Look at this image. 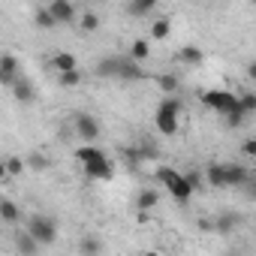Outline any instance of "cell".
Listing matches in <instances>:
<instances>
[{
  "mask_svg": "<svg viewBox=\"0 0 256 256\" xmlns=\"http://www.w3.org/2000/svg\"><path fill=\"white\" fill-rule=\"evenodd\" d=\"M154 126L160 136H175L178 126H181V102L178 96H166L160 100L157 112H154Z\"/></svg>",
  "mask_w": 256,
  "mask_h": 256,
  "instance_id": "obj_1",
  "label": "cell"
},
{
  "mask_svg": "<svg viewBox=\"0 0 256 256\" xmlns=\"http://www.w3.org/2000/svg\"><path fill=\"white\" fill-rule=\"evenodd\" d=\"M157 178H160V184L169 190V196H172L175 202H190V196L196 193V190L190 187L187 175L178 172V169H157Z\"/></svg>",
  "mask_w": 256,
  "mask_h": 256,
  "instance_id": "obj_2",
  "label": "cell"
},
{
  "mask_svg": "<svg viewBox=\"0 0 256 256\" xmlns=\"http://www.w3.org/2000/svg\"><path fill=\"white\" fill-rule=\"evenodd\" d=\"M28 232L40 241V247H52L58 241V223L48 214H30L28 217Z\"/></svg>",
  "mask_w": 256,
  "mask_h": 256,
  "instance_id": "obj_3",
  "label": "cell"
},
{
  "mask_svg": "<svg viewBox=\"0 0 256 256\" xmlns=\"http://www.w3.org/2000/svg\"><path fill=\"white\" fill-rule=\"evenodd\" d=\"M202 102H205L208 108H214L217 114H223V118L241 108V106H238V94L223 90V88H211V90H205V94H202Z\"/></svg>",
  "mask_w": 256,
  "mask_h": 256,
  "instance_id": "obj_4",
  "label": "cell"
},
{
  "mask_svg": "<svg viewBox=\"0 0 256 256\" xmlns=\"http://www.w3.org/2000/svg\"><path fill=\"white\" fill-rule=\"evenodd\" d=\"M72 130H76V136L82 139V142H88V145H94L96 139H100V120L90 114V112H72Z\"/></svg>",
  "mask_w": 256,
  "mask_h": 256,
  "instance_id": "obj_5",
  "label": "cell"
},
{
  "mask_svg": "<svg viewBox=\"0 0 256 256\" xmlns=\"http://www.w3.org/2000/svg\"><path fill=\"white\" fill-rule=\"evenodd\" d=\"M48 12H52V18L58 24H78V18H82L78 10H76V4H70V0H52Z\"/></svg>",
  "mask_w": 256,
  "mask_h": 256,
  "instance_id": "obj_6",
  "label": "cell"
},
{
  "mask_svg": "<svg viewBox=\"0 0 256 256\" xmlns=\"http://www.w3.org/2000/svg\"><path fill=\"white\" fill-rule=\"evenodd\" d=\"M48 66L58 72V76H66V72H78V60L72 52H58L48 58Z\"/></svg>",
  "mask_w": 256,
  "mask_h": 256,
  "instance_id": "obj_7",
  "label": "cell"
},
{
  "mask_svg": "<svg viewBox=\"0 0 256 256\" xmlns=\"http://www.w3.org/2000/svg\"><path fill=\"white\" fill-rule=\"evenodd\" d=\"M10 90H12V96H16V102H34L36 100V88H34V82L28 78V76H18L12 84H10Z\"/></svg>",
  "mask_w": 256,
  "mask_h": 256,
  "instance_id": "obj_8",
  "label": "cell"
},
{
  "mask_svg": "<svg viewBox=\"0 0 256 256\" xmlns=\"http://www.w3.org/2000/svg\"><path fill=\"white\" fill-rule=\"evenodd\" d=\"M18 76H24V72H22V66H18V58L6 52L4 58H0V82H4V84L10 88Z\"/></svg>",
  "mask_w": 256,
  "mask_h": 256,
  "instance_id": "obj_9",
  "label": "cell"
},
{
  "mask_svg": "<svg viewBox=\"0 0 256 256\" xmlns=\"http://www.w3.org/2000/svg\"><path fill=\"white\" fill-rule=\"evenodd\" d=\"M84 169V175L88 178H100V181H108L112 178V172H114V166H112V160L102 154V157H96L94 163H88V166H82Z\"/></svg>",
  "mask_w": 256,
  "mask_h": 256,
  "instance_id": "obj_10",
  "label": "cell"
},
{
  "mask_svg": "<svg viewBox=\"0 0 256 256\" xmlns=\"http://www.w3.org/2000/svg\"><path fill=\"white\" fill-rule=\"evenodd\" d=\"M94 72H96V78H118V72H120V54H108V58L96 60Z\"/></svg>",
  "mask_w": 256,
  "mask_h": 256,
  "instance_id": "obj_11",
  "label": "cell"
},
{
  "mask_svg": "<svg viewBox=\"0 0 256 256\" xmlns=\"http://www.w3.org/2000/svg\"><path fill=\"white\" fill-rule=\"evenodd\" d=\"M223 166H226V184L229 187H247L250 175H247V169L241 163H223Z\"/></svg>",
  "mask_w": 256,
  "mask_h": 256,
  "instance_id": "obj_12",
  "label": "cell"
},
{
  "mask_svg": "<svg viewBox=\"0 0 256 256\" xmlns=\"http://www.w3.org/2000/svg\"><path fill=\"white\" fill-rule=\"evenodd\" d=\"M238 226H241V217H238L235 211H223V214L214 220V232H217V235H229V232L238 229Z\"/></svg>",
  "mask_w": 256,
  "mask_h": 256,
  "instance_id": "obj_13",
  "label": "cell"
},
{
  "mask_svg": "<svg viewBox=\"0 0 256 256\" xmlns=\"http://www.w3.org/2000/svg\"><path fill=\"white\" fill-rule=\"evenodd\" d=\"M154 10H157L154 0H130V4L124 6V12H126V16H133V18H145V16H151Z\"/></svg>",
  "mask_w": 256,
  "mask_h": 256,
  "instance_id": "obj_14",
  "label": "cell"
},
{
  "mask_svg": "<svg viewBox=\"0 0 256 256\" xmlns=\"http://www.w3.org/2000/svg\"><path fill=\"white\" fill-rule=\"evenodd\" d=\"M205 181H208L211 187H229V184H226V166H223V163H208V166H205Z\"/></svg>",
  "mask_w": 256,
  "mask_h": 256,
  "instance_id": "obj_15",
  "label": "cell"
},
{
  "mask_svg": "<svg viewBox=\"0 0 256 256\" xmlns=\"http://www.w3.org/2000/svg\"><path fill=\"white\" fill-rule=\"evenodd\" d=\"M16 250H18L22 256H36V253H40V241H36V238L24 229V232L16 238Z\"/></svg>",
  "mask_w": 256,
  "mask_h": 256,
  "instance_id": "obj_16",
  "label": "cell"
},
{
  "mask_svg": "<svg viewBox=\"0 0 256 256\" xmlns=\"http://www.w3.org/2000/svg\"><path fill=\"white\" fill-rule=\"evenodd\" d=\"M118 78H145L142 64H136L130 54H124V58H120V72H118Z\"/></svg>",
  "mask_w": 256,
  "mask_h": 256,
  "instance_id": "obj_17",
  "label": "cell"
},
{
  "mask_svg": "<svg viewBox=\"0 0 256 256\" xmlns=\"http://www.w3.org/2000/svg\"><path fill=\"white\" fill-rule=\"evenodd\" d=\"M157 88H160L166 96H175V94L181 90V78H178L175 72H160V76H157Z\"/></svg>",
  "mask_w": 256,
  "mask_h": 256,
  "instance_id": "obj_18",
  "label": "cell"
},
{
  "mask_svg": "<svg viewBox=\"0 0 256 256\" xmlns=\"http://www.w3.org/2000/svg\"><path fill=\"white\" fill-rule=\"evenodd\" d=\"M126 54H130L136 64H145V60L151 58V42L139 36V40H133V42H130V52H126Z\"/></svg>",
  "mask_w": 256,
  "mask_h": 256,
  "instance_id": "obj_19",
  "label": "cell"
},
{
  "mask_svg": "<svg viewBox=\"0 0 256 256\" xmlns=\"http://www.w3.org/2000/svg\"><path fill=\"white\" fill-rule=\"evenodd\" d=\"M0 217H4V223H10V226H12V223H18V220H22V211H18V205H16L12 199H6V196H4V199H0Z\"/></svg>",
  "mask_w": 256,
  "mask_h": 256,
  "instance_id": "obj_20",
  "label": "cell"
},
{
  "mask_svg": "<svg viewBox=\"0 0 256 256\" xmlns=\"http://www.w3.org/2000/svg\"><path fill=\"white\" fill-rule=\"evenodd\" d=\"M76 163L78 166H88V163H94L96 157H102V148H96V145H82V148H76Z\"/></svg>",
  "mask_w": 256,
  "mask_h": 256,
  "instance_id": "obj_21",
  "label": "cell"
},
{
  "mask_svg": "<svg viewBox=\"0 0 256 256\" xmlns=\"http://www.w3.org/2000/svg\"><path fill=\"white\" fill-rule=\"evenodd\" d=\"M78 250H82V256H100V253H102L100 235H84V238L78 241Z\"/></svg>",
  "mask_w": 256,
  "mask_h": 256,
  "instance_id": "obj_22",
  "label": "cell"
},
{
  "mask_svg": "<svg viewBox=\"0 0 256 256\" xmlns=\"http://www.w3.org/2000/svg\"><path fill=\"white\" fill-rule=\"evenodd\" d=\"M169 34H172V22L169 18H154L151 22V40L163 42V40H169Z\"/></svg>",
  "mask_w": 256,
  "mask_h": 256,
  "instance_id": "obj_23",
  "label": "cell"
},
{
  "mask_svg": "<svg viewBox=\"0 0 256 256\" xmlns=\"http://www.w3.org/2000/svg\"><path fill=\"white\" fill-rule=\"evenodd\" d=\"M178 58H181V64H187V66H199L205 54H202L199 46H184V48L178 52Z\"/></svg>",
  "mask_w": 256,
  "mask_h": 256,
  "instance_id": "obj_24",
  "label": "cell"
},
{
  "mask_svg": "<svg viewBox=\"0 0 256 256\" xmlns=\"http://www.w3.org/2000/svg\"><path fill=\"white\" fill-rule=\"evenodd\" d=\"M157 202H160V193H157V190H142V193L136 196V205H139L142 214H148L151 208H157Z\"/></svg>",
  "mask_w": 256,
  "mask_h": 256,
  "instance_id": "obj_25",
  "label": "cell"
},
{
  "mask_svg": "<svg viewBox=\"0 0 256 256\" xmlns=\"http://www.w3.org/2000/svg\"><path fill=\"white\" fill-rule=\"evenodd\" d=\"M24 160H28V169H30V172H46V169H52V160H48L46 154H40V151H30Z\"/></svg>",
  "mask_w": 256,
  "mask_h": 256,
  "instance_id": "obj_26",
  "label": "cell"
},
{
  "mask_svg": "<svg viewBox=\"0 0 256 256\" xmlns=\"http://www.w3.org/2000/svg\"><path fill=\"white\" fill-rule=\"evenodd\" d=\"M34 24H36L40 30H52V28H58V22L52 18V12H48V6H40V10L34 12Z\"/></svg>",
  "mask_w": 256,
  "mask_h": 256,
  "instance_id": "obj_27",
  "label": "cell"
},
{
  "mask_svg": "<svg viewBox=\"0 0 256 256\" xmlns=\"http://www.w3.org/2000/svg\"><path fill=\"white\" fill-rule=\"evenodd\" d=\"M28 169V160L24 157H6V163H4V175L6 178H16V175H22Z\"/></svg>",
  "mask_w": 256,
  "mask_h": 256,
  "instance_id": "obj_28",
  "label": "cell"
},
{
  "mask_svg": "<svg viewBox=\"0 0 256 256\" xmlns=\"http://www.w3.org/2000/svg\"><path fill=\"white\" fill-rule=\"evenodd\" d=\"M78 28H82L84 34H94V30H100V16H96L94 10L82 12V18H78Z\"/></svg>",
  "mask_w": 256,
  "mask_h": 256,
  "instance_id": "obj_29",
  "label": "cell"
},
{
  "mask_svg": "<svg viewBox=\"0 0 256 256\" xmlns=\"http://www.w3.org/2000/svg\"><path fill=\"white\" fill-rule=\"evenodd\" d=\"M238 106L244 114H256V90H241L238 94Z\"/></svg>",
  "mask_w": 256,
  "mask_h": 256,
  "instance_id": "obj_30",
  "label": "cell"
},
{
  "mask_svg": "<svg viewBox=\"0 0 256 256\" xmlns=\"http://www.w3.org/2000/svg\"><path fill=\"white\" fill-rule=\"evenodd\" d=\"M58 78H60L64 88H76V84L82 82V72H66V76H58Z\"/></svg>",
  "mask_w": 256,
  "mask_h": 256,
  "instance_id": "obj_31",
  "label": "cell"
},
{
  "mask_svg": "<svg viewBox=\"0 0 256 256\" xmlns=\"http://www.w3.org/2000/svg\"><path fill=\"white\" fill-rule=\"evenodd\" d=\"M244 118H247V114H244V112L238 108V112H232V114H226V124H229V126H241V124H244Z\"/></svg>",
  "mask_w": 256,
  "mask_h": 256,
  "instance_id": "obj_32",
  "label": "cell"
},
{
  "mask_svg": "<svg viewBox=\"0 0 256 256\" xmlns=\"http://www.w3.org/2000/svg\"><path fill=\"white\" fill-rule=\"evenodd\" d=\"M184 175H187V181H190V187H193V190L199 193V190H202V175H199L196 169H193V172H184Z\"/></svg>",
  "mask_w": 256,
  "mask_h": 256,
  "instance_id": "obj_33",
  "label": "cell"
},
{
  "mask_svg": "<svg viewBox=\"0 0 256 256\" xmlns=\"http://www.w3.org/2000/svg\"><path fill=\"white\" fill-rule=\"evenodd\" d=\"M241 151H244L247 157H256V139H244V142H241Z\"/></svg>",
  "mask_w": 256,
  "mask_h": 256,
  "instance_id": "obj_34",
  "label": "cell"
},
{
  "mask_svg": "<svg viewBox=\"0 0 256 256\" xmlns=\"http://www.w3.org/2000/svg\"><path fill=\"white\" fill-rule=\"evenodd\" d=\"M247 78H253V82H256V60H250V64H247Z\"/></svg>",
  "mask_w": 256,
  "mask_h": 256,
  "instance_id": "obj_35",
  "label": "cell"
},
{
  "mask_svg": "<svg viewBox=\"0 0 256 256\" xmlns=\"http://www.w3.org/2000/svg\"><path fill=\"white\" fill-rule=\"evenodd\" d=\"M142 256H163V253H157V250H145Z\"/></svg>",
  "mask_w": 256,
  "mask_h": 256,
  "instance_id": "obj_36",
  "label": "cell"
},
{
  "mask_svg": "<svg viewBox=\"0 0 256 256\" xmlns=\"http://www.w3.org/2000/svg\"><path fill=\"white\" fill-rule=\"evenodd\" d=\"M226 256H241V253H238V250H229V253H226Z\"/></svg>",
  "mask_w": 256,
  "mask_h": 256,
  "instance_id": "obj_37",
  "label": "cell"
}]
</instances>
